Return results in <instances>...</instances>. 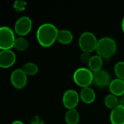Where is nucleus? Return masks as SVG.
I'll return each mask as SVG.
<instances>
[{"mask_svg":"<svg viewBox=\"0 0 124 124\" xmlns=\"http://www.w3.org/2000/svg\"><path fill=\"white\" fill-rule=\"evenodd\" d=\"M29 46V42L23 36H18L16 38L15 44H14V47L16 50L20 51V52H23L26 50Z\"/></svg>","mask_w":124,"mask_h":124,"instance_id":"nucleus-18","label":"nucleus"},{"mask_svg":"<svg viewBox=\"0 0 124 124\" xmlns=\"http://www.w3.org/2000/svg\"><path fill=\"white\" fill-rule=\"evenodd\" d=\"M79 95L81 100L87 105L93 103L96 100L95 92L91 87H86L81 89Z\"/></svg>","mask_w":124,"mask_h":124,"instance_id":"nucleus-13","label":"nucleus"},{"mask_svg":"<svg viewBox=\"0 0 124 124\" xmlns=\"http://www.w3.org/2000/svg\"><path fill=\"white\" fill-rule=\"evenodd\" d=\"M121 29H122V31H123L124 33V17H123V20L121 21Z\"/></svg>","mask_w":124,"mask_h":124,"instance_id":"nucleus-25","label":"nucleus"},{"mask_svg":"<svg viewBox=\"0 0 124 124\" xmlns=\"http://www.w3.org/2000/svg\"><path fill=\"white\" fill-rule=\"evenodd\" d=\"M110 121L112 124H124V107L117 106L111 110L110 114Z\"/></svg>","mask_w":124,"mask_h":124,"instance_id":"nucleus-12","label":"nucleus"},{"mask_svg":"<svg viewBox=\"0 0 124 124\" xmlns=\"http://www.w3.org/2000/svg\"><path fill=\"white\" fill-rule=\"evenodd\" d=\"M27 7V2L22 1V0H17L15 1L13 7L15 9V10L17 12H23L25 10Z\"/></svg>","mask_w":124,"mask_h":124,"instance_id":"nucleus-21","label":"nucleus"},{"mask_svg":"<svg viewBox=\"0 0 124 124\" xmlns=\"http://www.w3.org/2000/svg\"><path fill=\"white\" fill-rule=\"evenodd\" d=\"M79 94L74 89H68L62 95V104L64 107L68 109H76L80 101Z\"/></svg>","mask_w":124,"mask_h":124,"instance_id":"nucleus-8","label":"nucleus"},{"mask_svg":"<svg viewBox=\"0 0 124 124\" xmlns=\"http://www.w3.org/2000/svg\"><path fill=\"white\" fill-rule=\"evenodd\" d=\"M15 31L8 26L0 28V49L1 50L12 49L16 39Z\"/></svg>","mask_w":124,"mask_h":124,"instance_id":"nucleus-5","label":"nucleus"},{"mask_svg":"<svg viewBox=\"0 0 124 124\" xmlns=\"http://www.w3.org/2000/svg\"><path fill=\"white\" fill-rule=\"evenodd\" d=\"M65 121L67 124H78L80 121V114L76 109L68 110L65 116Z\"/></svg>","mask_w":124,"mask_h":124,"instance_id":"nucleus-16","label":"nucleus"},{"mask_svg":"<svg viewBox=\"0 0 124 124\" xmlns=\"http://www.w3.org/2000/svg\"><path fill=\"white\" fill-rule=\"evenodd\" d=\"M102 65H103V59L97 54V55L92 56L88 63V68L91 71L94 73L101 70Z\"/></svg>","mask_w":124,"mask_h":124,"instance_id":"nucleus-15","label":"nucleus"},{"mask_svg":"<svg viewBox=\"0 0 124 124\" xmlns=\"http://www.w3.org/2000/svg\"><path fill=\"white\" fill-rule=\"evenodd\" d=\"M73 79L74 83L82 89L90 87L94 83V73L88 68H78L74 71Z\"/></svg>","mask_w":124,"mask_h":124,"instance_id":"nucleus-3","label":"nucleus"},{"mask_svg":"<svg viewBox=\"0 0 124 124\" xmlns=\"http://www.w3.org/2000/svg\"><path fill=\"white\" fill-rule=\"evenodd\" d=\"M92 57V55H91V53H88V52H82L81 54V56H80V60L81 61L83 62V63H85V64H87L89 63L90 59Z\"/></svg>","mask_w":124,"mask_h":124,"instance_id":"nucleus-22","label":"nucleus"},{"mask_svg":"<svg viewBox=\"0 0 124 124\" xmlns=\"http://www.w3.org/2000/svg\"><path fill=\"white\" fill-rule=\"evenodd\" d=\"M10 82L16 89H23L28 83V76L23 72L22 68L14 70L10 75Z\"/></svg>","mask_w":124,"mask_h":124,"instance_id":"nucleus-7","label":"nucleus"},{"mask_svg":"<svg viewBox=\"0 0 124 124\" xmlns=\"http://www.w3.org/2000/svg\"><path fill=\"white\" fill-rule=\"evenodd\" d=\"M111 82V78L109 73L101 69L97 72L94 73V84L100 88L109 86Z\"/></svg>","mask_w":124,"mask_h":124,"instance_id":"nucleus-10","label":"nucleus"},{"mask_svg":"<svg viewBox=\"0 0 124 124\" xmlns=\"http://www.w3.org/2000/svg\"><path fill=\"white\" fill-rule=\"evenodd\" d=\"M110 94L116 97H122L124 95V80L116 78L111 81L109 85Z\"/></svg>","mask_w":124,"mask_h":124,"instance_id":"nucleus-11","label":"nucleus"},{"mask_svg":"<svg viewBox=\"0 0 124 124\" xmlns=\"http://www.w3.org/2000/svg\"><path fill=\"white\" fill-rule=\"evenodd\" d=\"M104 103H105V105L106 106V108H108V109H110L112 110L114 108H116L117 106L119 105V99L118 98V97H116L112 94H108L105 97Z\"/></svg>","mask_w":124,"mask_h":124,"instance_id":"nucleus-17","label":"nucleus"},{"mask_svg":"<svg viewBox=\"0 0 124 124\" xmlns=\"http://www.w3.org/2000/svg\"><path fill=\"white\" fill-rule=\"evenodd\" d=\"M114 73L118 78L124 80V61H119L114 65Z\"/></svg>","mask_w":124,"mask_h":124,"instance_id":"nucleus-20","label":"nucleus"},{"mask_svg":"<svg viewBox=\"0 0 124 124\" xmlns=\"http://www.w3.org/2000/svg\"><path fill=\"white\" fill-rule=\"evenodd\" d=\"M117 51L116 41L111 37L105 36L99 39L96 52L103 60L112 57Z\"/></svg>","mask_w":124,"mask_h":124,"instance_id":"nucleus-2","label":"nucleus"},{"mask_svg":"<svg viewBox=\"0 0 124 124\" xmlns=\"http://www.w3.org/2000/svg\"><path fill=\"white\" fill-rule=\"evenodd\" d=\"M119 105L124 107V95L121 97V98L119 99Z\"/></svg>","mask_w":124,"mask_h":124,"instance_id":"nucleus-23","label":"nucleus"},{"mask_svg":"<svg viewBox=\"0 0 124 124\" xmlns=\"http://www.w3.org/2000/svg\"><path fill=\"white\" fill-rule=\"evenodd\" d=\"M22 70L28 76H33L38 73L39 68L36 63L29 62L23 65V66L22 67Z\"/></svg>","mask_w":124,"mask_h":124,"instance_id":"nucleus-19","label":"nucleus"},{"mask_svg":"<svg viewBox=\"0 0 124 124\" xmlns=\"http://www.w3.org/2000/svg\"><path fill=\"white\" fill-rule=\"evenodd\" d=\"M11 124H24V123L21 121H19V120H16V121H14L13 122H12Z\"/></svg>","mask_w":124,"mask_h":124,"instance_id":"nucleus-24","label":"nucleus"},{"mask_svg":"<svg viewBox=\"0 0 124 124\" xmlns=\"http://www.w3.org/2000/svg\"><path fill=\"white\" fill-rule=\"evenodd\" d=\"M73 40V35L71 31L68 29L59 30L57 36V41L62 44H69Z\"/></svg>","mask_w":124,"mask_h":124,"instance_id":"nucleus-14","label":"nucleus"},{"mask_svg":"<svg viewBox=\"0 0 124 124\" xmlns=\"http://www.w3.org/2000/svg\"><path fill=\"white\" fill-rule=\"evenodd\" d=\"M33 27V22L31 17L28 16H22L18 18L14 25L15 33L18 36H25L28 35Z\"/></svg>","mask_w":124,"mask_h":124,"instance_id":"nucleus-6","label":"nucleus"},{"mask_svg":"<svg viewBox=\"0 0 124 124\" xmlns=\"http://www.w3.org/2000/svg\"><path fill=\"white\" fill-rule=\"evenodd\" d=\"M58 33L59 30L54 24L49 23H43L37 28L36 40L41 46L48 48L57 41Z\"/></svg>","mask_w":124,"mask_h":124,"instance_id":"nucleus-1","label":"nucleus"},{"mask_svg":"<svg viewBox=\"0 0 124 124\" xmlns=\"http://www.w3.org/2000/svg\"><path fill=\"white\" fill-rule=\"evenodd\" d=\"M17 60L16 54L12 49L1 50L0 52V67L9 68L14 65Z\"/></svg>","mask_w":124,"mask_h":124,"instance_id":"nucleus-9","label":"nucleus"},{"mask_svg":"<svg viewBox=\"0 0 124 124\" xmlns=\"http://www.w3.org/2000/svg\"><path fill=\"white\" fill-rule=\"evenodd\" d=\"M98 39L97 36L92 32L86 31L81 34L78 39V46L83 52L92 53L96 51Z\"/></svg>","mask_w":124,"mask_h":124,"instance_id":"nucleus-4","label":"nucleus"}]
</instances>
